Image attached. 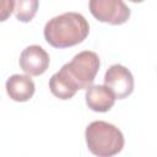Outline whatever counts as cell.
I'll list each match as a JSON object with an SVG mask.
<instances>
[{
    "instance_id": "cell-3",
    "label": "cell",
    "mask_w": 157,
    "mask_h": 157,
    "mask_svg": "<svg viewBox=\"0 0 157 157\" xmlns=\"http://www.w3.org/2000/svg\"><path fill=\"white\" fill-rule=\"evenodd\" d=\"M88 150L98 157H110L124 147V135L113 124L96 120L87 125L85 131Z\"/></svg>"
},
{
    "instance_id": "cell-10",
    "label": "cell",
    "mask_w": 157,
    "mask_h": 157,
    "mask_svg": "<svg viewBox=\"0 0 157 157\" xmlns=\"http://www.w3.org/2000/svg\"><path fill=\"white\" fill-rule=\"evenodd\" d=\"M15 0H0V22L6 21L13 12Z\"/></svg>"
},
{
    "instance_id": "cell-7",
    "label": "cell",
    "mask_w": 157,
    "mask_h": 157,
    "mask_svg": "<svg viewBox=\"0 0 157 157\" xmlns=\"http://www.w3.org/2000/svg\"><path fill=\"white\" fill-rule=\"evenodd\" d=\"M34 91V82L28 75L15 74L6 81V92L12 101L27 102L33 97Z\"/></svg>"
},
{
    "instance_id": "cell-4",
    "label": "cell",
    "mask_w": 157,
    "mask_h": 157,
    "mask_svg": "<svg viewBox=\"0 0 157 157\" xmlns=\"http://www.w3.org/2000/svg\"><path fill=\"white\" fill-rule=\"evenodd\" d=\"M90 12L99 22L119 26L130 18V9L123 0H90Z\"/></svg>"
},
{
    "instance_id": "cell-5",
    "label": "cell",
    "mask_w": 157,
    "mask_h": 157,
    "mask_svg": "<svg viewBox=\"0 0 157 157\" xmlns=\"http://www.w3.org/2000/svg\"><path fill=\"white\" fill-rule=\"evenodd\" d=\"M104 86H107L115 99H124L134 91V77L129 69L120 64L112 65L104 75Z\"/></svg>"
},
{
    "instance_id": "cell-6",
    "label": "cell",
    "mask_w": 157,
    "mask_h": 157,
    "mask_svg": "<svg viewBox=\"0 0 157 157\" xmlns=\"http://www.w3.org/2000/svg\"><path fill=\"white\" fill-rule=\"evenodd\" d=\"M18 63L22 71L28 76H39L47 71L50 59L40 45L33 44L22 50Z\"/></svg>"
},
{
    "instance_id": "cell-9",
    "label": "cell",
    "mask_w": 157,
    "mask_h": 157,
    "mask_svg": "<svg viewBox=\"0 0 157 157\" xmlns=\"http://www.w3.org/2000/svg\"><path fill=\"white\" fill-rule=\"evenodd\" d=\"M39 0H15L13 12L16 20L21 22H29L37 13Z\"/></svg>"
},
{
    "instance_id": "cell-11",
    "label": "cell",
    "mask_w": 157,
    "mask_h": 157,
    "mask_svg": "<svg viewBox=\"0 0 157 157\" xmlns=\"http://www.w3.org/2000/svg\"><path fill=\"white\" fill-rule=\"evenodd\" d=\"M131 2H142L144 0H130Z\"/></svg>"
},
{
    "instance_id": "cell-8",
    "label": "cell",
    "mask_w": 157,
    "mask_h": 157,
    "mask_svg": "<svg viewBox=\"0 0 157 157\" xmlns=\"http://www.w3.org/2000/svg\"><path fill=\"white\" fill-rule=\"evenodd\" d=\"M115 103V97L112 91L104 85H92L86 92V104L93 112H108Z\"/></svg>"
},
{
    "instance_id": "cell-2",
    "label": "cell",
    "mask_w": 157,
    "mask_h": 157,
    "mask_svg": "<svg viewBox=\"0 0 157 157\" xmlns=\"http://www.w3.org/2000/svg\"><path fill=\"white\" fill-rule=\"evenodd\" d=\"M90 33L87 20L78 12H65L44 26V38L54 48H69L82 43Z\"/></svg>"
},
{
    "instance_id": "cell-1",
    "label": "cell",
    "mask_w": 157,
    "mask_h": 157,
    "mask_svg": "<svg viewBox=\"0 0 157 157\" xmlns=\"http://www.w3.org/2000/svg\"><path fill=\"white\" fill-rule=\"evenodd\" d=\"M99 66L98 55L94 52L83 50L50 77L49 90L59 99H70L78 90H87L93 85Z\"/></svg>"
}]
</instances>
